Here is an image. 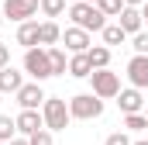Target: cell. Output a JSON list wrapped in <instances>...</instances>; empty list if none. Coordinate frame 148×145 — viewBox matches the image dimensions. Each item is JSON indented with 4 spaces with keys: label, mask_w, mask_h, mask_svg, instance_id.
Instances as JSON below:
<instances>
[{
    "label": "cell",
    "mask_w": 148,
    "mask_h": 145,
    "mask_svg": "<svg viewBox=\"0 0 148 145\" xmlns=\"http://www.w3.org/2000/svg\"><path fill=\"white\" fill-rule=\"evenodd\" d=\"M145 117H148V110H145Z\"/></svg>",
    "instance_id": "e575fe53"
},
{
    "label": "cell",
    "mask_w": 148,
    "mask_h": 145,
    "mask_svg": "<svg viewBox=\"0 0 148 145\" xmlns=\"http://www.w3.org/2000/svg\"><path fill=\"white\" fill-rule=\"evenodd\" d=\"M28 142H31V145H55V138H52V131H48V128H41V131L31 135Z\"/></svg>",
    "instance_id": "d4e9b609"
},
{
    "label": "cell",
    "mask_w": 148,
    "mask_h": 145,
    "mask_svg": "<svg viewBox=\"0 0 148 145\" xmlns=\"http://www.w3.org/2000/svg\"><path fill=\"white\" fill-rule=\"evenodd\" d=\"M100 35H103V45H107V48H114V45H124V41H127V35H124V28H121V24H107Z\"/></svg>",
    "instance_id": "ac0fdd59"
},
{
    "label": "cell",
    "mask_w": 148,
    "mask_h": 145,
    "mask_svg": "<svg viewBox=\"0 0 148 145\" xmlns=\"http://www.w3.org/2000/svg\"><path fill=\"white\" fill-rule=\"evenodd\" d=\"M24 86V76L14 69V66H7V69H0V93H17Z\"/></svg>",
    "instance_id": "5bb4252c"
},
{
    "label": "cell",
    "mask_w": 148,
    "mask_h": 145,
    "mask_svg": "<svg viewBox=\"0 0 148 145\" xmlns=\"http://www.w3.org/2000/svg\"><path fill=\"white\" fill-rule=\"evenodd\" d=\"M69 17H73L76 28H83V31H103L107 28V17L93 7V3H69Z\"/></svg>",
    "instance_id": "6da1fadb"
},
{
    "label": "cell",
    "mask_w": 148,
    "mask_h": 145,
    "mask_svg": "<svg viewBox=\"0 0 148 145\" xmlns=\"http://www.w3.org/2000/svg\"><path fill=\"white\" fill-rule=\"evenodd\" d=\"M0 3H3V0H0Z\"/></svg>",
    "instance_id": "d590c367"
},
{
    "label": "cell",
    "mask_w": 148,
    "mask_h": 145,
    "mask_svg": "<svg viewBox=\"0 0 148 145\" xmlns=\"http://www.w3.org/2000/svg\"><path fill=\"white\" fill-rule=\"evenodd\" d=\"M93 7H97V10H100L103 17H117V14L124 10V0H97Z\"/></svg>",
    "instance_id": "44dd1931"
},
{
    "label": "cell",
    "mask_w": 148,
    "mask_h": 145,
    "mask_svg": "<svg viewBox=\"0 0 148 145\" xmlns=\"http://www.w3.org/2000/svg\"><path fill=\"white\" fill-rule=\"evenodd\" d=\"M100 114H103V100L93 93H76L69 100V117H76V121H93Z\"/></svg>",
    "instance_id": "3957f363"
},
{
    "label": "cell",
    "mask_w": 148,
    "mask_h": 145,
    "mask_svg": "<svg viewBox=\"0 0 148 145\" xmlns=\"http://www.w3.org/2000/svg\"><path fill=\"white\" fill-rule=\"evenodd\" d=\"M62 41H66V48L73 52V55H83V52H90V31H83V28H66L62 31Z\"/></svg>",
    "instance_id": "9c48e42d"
},
{
    "label": "cell",
    "mask_w": 148,
    "mask_h": 145,
    "mask_svg": "<svg viewBox=\"0 0 148 145\" xmlns=\"http://www.w3.org/2000/svg\"><path fill=\"white\" fill-rule=\"evenodd\" d=\"M48 62H52V76L69 72V59H66V52H62V48H48Z\"/></svg>",
    "instance_id": "d6986e66"
},
{
    "label": "cell",
    "mask_w": 148,
    "mask_h": 145,
    "mask_svg": "<svg viewBox=\"0 0 148 145\" xmlns=\"http://www.w3.org/2000/svg\"><path fill=\"white\" fill-rule=\"evenodd\" d=\"M69 76H76V79H90V76H93V66H90V55H86V52L69 59Z\"/></svg>",
    "instance_id": "2e32d148"
},
{
    "label": "cell",
    "mask_w": 148,
    "mask_h": 145,
    "mask_svg": "<svg viewBox=\"0 0 148 145\" xmlns=\"http://www.w3.org/2000/svg\"><path fill=\"white\" fill-rule=\"evenodd\" d=\"M17 138V124H14V117H7V114H0V142H14Z\"/></svg>",
    "instance_id": "ffe728a7"
},
{
    "label": "cell",
    "mask_w": 148,
    "mask_h": 145,
    "mask_svg": "<svg viewBox=\"0 0 148 145\" xmlns=\"http://www.w3.org/2000/svg\"><path fill=\"white\" fill-rule=\"evenodd\" d=\"M7 145H31V142H28V138H21V135H17V138H14V142H7Z\"/></svg>",
    "instance_id": "f1b7e54d"
},
{
    "label": "cell",
    "mask_w": 148,
    "mask_h": 145,
    "mask_svg": "<svg viewBox=\"0 0 148 145\" xmlns=\"http://www.w3.org/2000/svg\"><path fill=\"white\" fill-rule=\"evenodd\" d=\"M117 24L124 28V35H138V31H141V24H145L141 7H124V10L117 14Z\"/></svg>",
    "instance_id": "8fae6325"
},
{
    "label": "cell",
    "mask_w": 148,
    "mask_h": 145,
    "mask_svg": "<svg viewBox=\"0 0 148 145\" xmlns=\"http://www.w3.org/2000/svg\"><path fill=\"white\" fill-rule=\"evenodd\" d=\"M148 0H124V7H145Z\"/></svg>",
    "instance_id": "83f0119b"
},
{
    "label": "cell",
    "mask_w": 148,
    "mask_h": 145,
    "mask_svg": "<svg viewBox=\"0 0 148 145\" xmlns=\"http://www.w3.org/2000/svg\"><path fill=\"white\" fill-rule=\"evenodd\" d=\"M55 41H62V28L55 21H41L38 24V45L41 48H55Z\"/></svg>",
    "instance_id": "4fadbf2b"
},
{
    "label": "cell",
    "mask_w": 148,
    "mask_h": 145,
    "mask_svg": "<svg viewBox=\"0 0 148 145\" xmlns=\"http://www.w3.org/2000/svg\"><path fill=\"white\" fill-rule=\"evenodd\" d=\"M7 66H10V48L0 45V69H7Z\"/></svg>",
    "instance_id": "4316f807"
},
{
    "label": "cell",
    "mask_w": 148,
    "mask_h": 145,
    "mask_svg": "<svg viewBox=\"0 0 148 145\" xmlns=\"http://www.w3.org/2000/svg\"><path fill=\"white\" fill-rule=\"evenodd\" d=\"M0 24H3V10H0Z\"/></svg>",
    "instance_id": "d6a6232c"
},
{
    "label": "cell",
    "mask_w": 148,
    "mask_h": 145,
    "mask_svg": "<svg viewBox=\"0 0 148 145\" xmlns=\"http://www.w3.org/2000/svg\"><path fill=\"white\" fill-rule=\"evenodd\" d=\"M127 79H131L134 90H145L148 86V55H134L127 62Z\"/></svg>",
    "instance_id": "30bf717a"
},
{
    "label": "cell",
    "mask_w": 148,
    "mask_h": 145,
    "mask_svg": "<svg viewBox=\"0 0 148 145\" xmlns=\"http://www.w3.org/2000/svg\"><path fill=\"white\" fill-rule=\"evenodd\" d=\"M79 3H97V0H79Z\"/></svg>",
    "instance_id": "1f68e13d"
},
{
    "label": "cell",
    "mask_w": 148,
    "mask_h": 145,
    "mask_svg": "<svg viewBox=\"0 0 148 145\" xmlns=\"http://www.w3.org/2000/svg\"><path fill=\"white\" fill-rule=\"evenodd\" d=\"M124 128H127V131H145L148 117L145 114H124Z\"/></svg>",
    "instance_id": "7402d4cb"
},
{
    "label": "cell",
    "mask_w": 148,
    "mask_h": 145,
    "mask_svg": "<svg viewBox=\"0 0 148 145\" xmlns=\"http://www.w3.org/2000/svg\"><path fill=\"white\" fill-rule=\"evenodd\" d=\"M24 72L28 76H35V83H41V79H48L52 76V62H48V48H28L24 52Z\"/></svg>",
    "instance_id": "277c9868"
},
{
    "label": "cell",
    "mask_w": 148,
    "mask_h": 145,
    "mask_svg": "<svg viewBox=\"0 0 148 145\" xmlns=\"http://www.w3.org/2000/svg\"><path fill=\"white\" fill-rule=\"evenodd\" d=\"M66 10V0H41V14L45 17H59Z\"/></svg>",
    "instance_id": "603a6c76"
},
{
    "label": "cell",
    "mask_w": 148,
    "mask_h": 145,
    "mask_svg": "<svg viewBox=\"0 0 148 145\" xmlns=\"http://www.w3.org/2000/svg\"><path fill=\"white\" fill-rule=\"evenodd\" d=\"M131 145H148V138H138V142H131Z\"/></svg>",
    "instance_id": "4dcf8cb0"
},
{
    "label": "cell",
    "mask_w": 148,
    "mask_h": 145,
    "mask_svg": "<svg viewBox=\"0 0 148 145\" xmlns=\"http://www.w3.org/2000/svg\"><path fill=\"white\" fill-rule=\"evenodd\" d=\"M38 7H41V0H3V17L24 24L38 14Z\"/></svg>",
    "instance_id": "8992f818"
},
{
    "label": "cell",
    "mask_w": 148,
    "mask_h": 145,
    "mask_svg": "<svg viewBox=\"0 0 148 145\" xmlns=\"http://www.w3.org/2000/svg\"><path fill=\"white\" fill-rule=\"evenodd\" d=\"M0 145H3V142H0Z\"/></svg>",
    "instance_id": "8d00e7d4"
},
{
    "label": "cell",
    "mask_w": 148,
    "mask_h": 145,
    "mask_svg": "<svg viewBox=\"0 0 148 145\" xmlns=\"http://www.w3.org/2000/svg\"><path fill=\"white\" fill-rule=\"evenodd\" d=\"M14 97H17L21 110H38L41 104H45V90H41V83H24Z\"/></svg>",
    "instance_id": "ba28073f"
},
{
    "label": "cell",
    "mask_w": 148,
    "mask_h": 145,
    "mask_svg": "<svg viewBox=\"0 0 148 145\" xmlns=\"http://www.w3.org/2000/svg\"><path fill=\"white\" fill-rule=\"evenodd\" d=\"M0 104H3V93H0Z\"/></svg>",
    "instance_id": "836d02e7"
},
{
    "label": "cell",
    "mask_w": 148,
    "mask_h": 145,
    "mask_svg": "<svg viewBox=\"0 0 148 145\" xmlns=\"http://www.w3.org/2000/svg\"><path fill=\"white\" fill-rule=\"evenodd\" d=\"M141 17H145V21H148V3H145V7H141Z\"/></svg>",
    "instance_id": "f546056e"
},
{
    "label": "cell",
    "mask_w": 148,
    "mask_h": 145,
    "mask_svg": "<svg viewBox=\"0 0 148 145\" xmlns=\"http://www.w3.org/2000/svg\"><path fill=\"white\" fill-rule=\"evenodd\" d=\"M86 55H90V66H93V69H107V66H110V48H107V45H90Z\"/></svg>",
    "instance_id": "e0dca14e"
},
{
    "label": "cell",
    "mask_w": 148,
    "mask_h": 145,
    "mask_svg": "<svg viewBox=\"0 0 148 145\" xmlns=\"http://www.w3.org/2000/svg\"><path fill=\"white\" fill-rule=\"evenodd\" d=\"M41 117H45V128L48 131H62V128H69V104L62 100V97H45V104H41Z\"/></svg>",
    "instance_id": "7a4b0ae2"
},
{
    "label": "cell",
    "mask_w": 148,
    "mask_h": 145,
    "mask_svg": "<svg viewBox=\"0 0 148 145\" xmlns=\"http://www.w3.org/2000/svg\"><path fill=\"white\" fill-rule=\"evenodd\" d=\"M117 104H121V110L124 114H141V90H134V86H127V90H121L117 93Z\"/></svg>",
    "instance_id": "7c38bea8"
},
{
    "label": "cell",
    "mask_w": 148,
    "mask_h": 145,
    "mask_svg": "<svg viewBox=\"0 0 148 145\" xmlns=\"http://www.w3.org/2000/svg\"><path fill=\"white\" fill-rule=\"evenodd\" d=\"M103 145H131V138L124 135V131H114V135H107V142Z\"/></svg>",
    "instance_id": "484cf974"
},
{
    "label": "cell",
    "mask_w": 148,
    "mask_h": 145,
    "mask_svg": "<svg viewBox=\"0 0 148 145\" xmlns=\"http://www.w3.org/2000/svg\"><path fill=\"white\" fill-rule=\"evenodd\" d=\"M14 124H17V135L21 138H31V135H38L45 128V117H41V110H21L14 117Z\"/></svg>",
    "instance_id": "52a82bcc"
},
{
    "label": "cell",
    "mask_w": 148,
    "mask_h": 145,
    "mask_svg": "<svg viewBox=\"0 0 148 145\" xmlns=\"http://www.w3.org/2000/svg\"><path fill=\"white\" fill-rule=\"evenodd\" d=\"M131 48H134V55H148V31L131 35Z\"/></svg>",
    "instance_id": "cb8c5ba5"
},
{
    "label": "cell",
    "mask_w": 148,
    "mask_h": 145,
    "mask_svg": "<svg viewBox=\"0 0 148 145\" xmlns=\"http://www.w3.org/2000/svg\"><path fill=\"white\" fill-rule=\"evenodd\" d=\"M90 83H93V97H100V100H110L121 93V76L110 69H93Z\"/></svg>",
    "instance_id": "5b68a950"
},
{
    "label": "cell",
    "mask_w": 148,
    "mask_h": 145,
    "mask_svg": "<svg viewBox=\"0 0 148 145\" xmlns=\"http://www.w3.org/2000/svg\"><path fill=\"white\" fill-rule=\"evenodd\" d=\"M17 45H24V48H38V21H24V24H17Z\"/></svg>",
    "instance_id": "9a60e30c"
}]
</instances>
